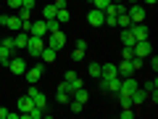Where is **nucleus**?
Listing matches in <instances>:
<instances>
[{
  "label": "nucleus",
  "mask_w": 158,
  "mask_h": 119,
  "mask_svg": "<svg viewBox=\"0 0 158 119\" xmlns=\"http://www.w3.org/2000/svg\"><path fill=\"white\" fill-rule=\"evenodd\" d=\"M42 48H45V37L29 34V40H27V53H29V56H40V53H42Z\"/></svg>",
  "instance_id": "obj_1"
},
{
  "label": "nucleus",
  "mask_w": 158,
  "mask_h": 119,
  "mask_svg": "<svg viewBox=\"0 0 158 119\" xmlns=\"http://www.w3.org/2000/svg\"><path fill=\"white\" fill-rule=\"evenodd\" d=\"M45 45L53 48V51H61V48H66V34H63V32H48Z\"/></svg>",
  "instance_id": "obj_2"
},
{
  "label": "nucleus",
  "mask_w": 158,
  "mask_h": 119,
  "mask_svg": "<svg viewBox=\"0 0 158 119\" xmlns=\"http://www.w3.org/2000/svg\"><path fill=\"white\" fill-rule=\"evenodd\" d=\"M127 16H129V21H132V24L145 21V6H137V3L127 6Z\"/></svg>",
  "instance_id": "obj_3"
},
{
  "label": "nucleus",
  "mask_w": 158,
  "mask_h": 119,
  "mask_svg": "<svg viewBox=\"0 0 158 119\" xmlns=\"http://www.w3.org/2000/svg\"><path fill=\"white\" fill-rule=\"evenodd\" d=\"M118 87H121V77H111V79L100 77V90H106V93H111V95H116Z\"/></svg>",
  "instance_id": "obj_4"
},
{
  "label": "nucleus",
  "mask_w": 158,
  "mask_h": 119,
  "mask_svg": "<svg viewBox=\"0 0 158 119\" xmlns=\"http://www.w3.org/2000/svg\"><path fill=\"white\" fill-rule=\"evenodd\" d=\"M135 56H140V58H148V56H153L150 37H148V40H137V42H135Z\"/></svg>",
  "instance_id": "obj_5"
},
{
  "label": "nucleus",
  "mask_w": 158,
  "mask_h": 119,
  "mask_svg": "<svg viewBox=\"0 0 158 119\" xmlns=\"http://www.w3.org/2000/svg\"><path fill=\"white\" fill-rule=\"evenodd\" d=\"M42 69H45L42 64L27 66V72H24V74H27V82H29V85H37V82H40V77H42Z\"/></svg>",
  "instance_id": "obj_6"
},
{
  "label": "nucleus",
  "mask_w": 158,
  "mask_h": 119,
  "mask_svg": "<svg viewBox=\"0 0 158 119\" xmlns=\"http://www.w3.org/2000/svg\"><path fill=\"white\" fill-rule=\"evenodd\" d=\"M27 95L34 101V106H37V108H45V106H48V98L37 90V85H32V87H29V90H27Z\"/></svg>",
  "instance_id": "obj_7"
},
{
  "label": "nucleus",
  "mask_w": 158,
  "mask_h": 119,
  "mask_svg": "<svg viewBox=\"0 0 158 119\" xmlns=\"http://www.w3.org/2000/svg\"><path fill=\"white\" fill-rule=\"evenodd\" d=\"M6 69H11L13 74H24V72H27V61L19 58V56H11V61L6 64Z\"/></svg>",
  "instance_id": "obj_8"
},
{
  "label": "nucleus",
  "mask_w": 158,
  "mask_h": 119,
  "mask_svg": "<svg viewBox=\"0 0 158 119\" xmlns=\"http://www.w3.org/2000/svg\"><path fill=\"white\" fill-rule=\"evenodd\" d=\"M137 87H140V85H137V79H135V77H121V87H118V93H127V95H132ZM118 93H116V95H118Z\"/></svg>",
  "instance_id": "obj_9"
},
{
  "label": "nucleus",
  "mask_w": 158,
  "mask_h": 119,
  "mask_svg": "<svg viewBox=\"0 0 158 119\" xmlns=\"http://www.w3.org/2000/svg\"><path fill=\"white\" fill-rule=\"evenodd\" d=\"M29 34H37V37H48V21H29Z\"/></svg>",
  "instance_id": "obj_10"
},
{
  "label": "nucleus",
  "mask_w": 158,
  "mask_h": 119,
  "mask_svg": "<svg viewBox=\"0 0 158 119\" xmlns=\"http://www.w3.org/2000/svg\"><path fill=\"white\" fill-rule=\"evenodd\" d=\"M0 24H3L6 29H13V32H19V29L24 27V21L19 16H0Z\"/></svg>",
  "instance_id": "obj_11"
},
{
  "label": "nucleus",
  "mask_w": 158,
  "mask_h": 119,
  "mask_svg": "<svg viewBox=\"0 0 158 119\" xmlns=\"http://www.w3.org/2000/svg\"><path fill=\"white\" fill-rule=\"evenodd\" d=\"M32 108H34V101H32L29 95H21V98H19V114H21V119H27Z\"/></svg>",
  "instance_id": "obj_12"
},
{
  "label": "nucleus",
  "mask_w": 158,
  "mask_h": 119,
  "mask_svg": "<svg viewBox=\"0 0 158 119\" xmlns=\"http://www.w3.org/2000/svg\"><path fill=\"white\" fill-rule=\"evenodd\" d=\"M56 101H58V103H69V101H71V87H69L66 82H61V85H58V90H56Z\"/></svg>",
  "instance_id": "obj_13"
},
{
  "label": "nucleus",
  "mask_w": 158,
  "mask_h": 119,
  "mask_svg": "<svg viewBox=\"0 0 158 119\" xmlns=\"http://www.w3.org/2000/svg\"><path fill=\"white\" fill-rule=\"evenodd\" d=\"M87 21H90L92 27H103V11H100V8H90V13H87Z\"/></svg>",
  "instance_id": "obj_14"
},
{
  "label": "nucleus",
  "mask_w": 158,
  "mask_h": 119,
  "mask_svg": "<svg viewBox=\"0 0 158 119\" xmlns=\"http://www.w3.org/2000/svg\"><path fill=\"white\" fill-rule=\"evenodd\" d=\"M132 34H135V40H148V37H150V34H148V27H145V24H132Z\"/></svg>",
  "instance_id": "obj_15"
},
{
  "label": "nucleus",
  "mask_w": 158,
  "mask_h": 119,
  "mask_svg": "<svg viewBox=\"0 0 158 119\" xmlns=\"http://www.w3.org/2000/svg\"><path fill=\"white\" fill-rule=\"evenodd\" d=\"M100 77H106V79L118 77V72H116V64H100ZM100 77H98V79H100Z\"/></svg>",
  "instance_id": "obj_16"
},
{
  "label": "nucleus",
  "mask_w": 158,
  "mask_h": 119,
  "mask_svg": "<svg viewBox=\"0 0 158 119\" xmlns=\"http://www.w3.org/2000/svg\"><path fill=\"white\" fill-rule=\"evenodd\" d=\"M142 90L148 93V98H150L153 103L158 101V82H156V79H150V82H145V87H142Z\"/></svg>",
  "instance_id": "obj_17"
},
{
  "label": "nucleus",
  "mask_w": 158,
  "mask_h": 119,
  "mask_svg": "<svg viewBox=\"0 0 158 119\" xmlns=\"http://www.w3.org/2000/svg\"><path fill=\"white\" fill-rule=\"evenodd\" d=\"M40 58H42V64H53L58 58V51H53V48H42V53H40Z\"/></svg>",
  "instance_id": "obj_18"
},
{
  "label": "nucleus",
  "mask_w": 158,
  "mask_h": 119,
  "mask_svg": "<svg viewBox=\"0 0 158 119\" xmlns=\"http://www.w3.org/2000/svg\"><path fill=\"white\" fill-rule=\"evenodd\" d=\"M116 72H118V77H132V74H135V69H132V64L124 58V61L116 66Z\"/></svg>",
  "instance_id": "obj_19"
},
{
  "label": "nucleus",
  "mask_w": 158,
  "mask_h": 119,
  "mask_svg": "<svg viewBox=\"0 0 158 119\" xmlns=\"http://www.w3.org/2000/svg\"><path fill=\"white\" fill-rule=\"evenodd\" d=\"M145 101H148V93L142 90V87H137V90L132 93V106H142Z\"/></svg>",
  "instance_id": "obj_20"
},
{
  "label": "nucleus",
  "mask_w": 158,
  "mask_h": 119,
  "mask_svg": "<svg viewBox=\"0 0 158 119\" xmlns=\"http://www.w3.org/2000/svg\"><path fill=\"white\" fill-rule=\"evenodd\" d=\"M11 56H13V48H8V45H3V42H0V64L6 66V64L11 61Z\"/></svg>",
  "instance_id": "obj_21"
},
{
  "label": "nucleus",
  "mask_w": 158,
  "mask_h": 119,
  "mask_svg": "<svg viewBox=\"0 0 158 119\" xmlns=\"http://www.w3.org/2000/svg\"><path fill=\"white\" fill-rule=\"evenodd\" d=\"M121 42H124V45H129V48H135V34H132V29H124V32H121Z\"/></svg>",
  "instance_id": "obj_22"
},
{
  "label": "nucleus",
  "mask_w": 158,
  "mask_h": 119,
  "mask_svg": "<svg viewBox=\"0 0 158 119\" xmlns=\"http://www.w3.org/2000/svg\"><path fill=\"white\" fill-rule=\"evenodd\" d=\"M71 95H74V98H77V101H79V103H87V101H90V93H87V90H85V87H79V90H74V93H71Z\"/></svg>",
  "instance_id": "obj_23"
},
{
  "label": "nucleus",
  "mask_w": 158,
  "mask_h": 119,
  "mask_svg": "<svg viewBox=\"0 0 158 119\" xmlns=\"http://www.w3.org/2000/svg\"><path fill=\"white\" fill-rule=\"evenodd\" d=\"M16 16H19V19H21V21H24V24H27V21H32V11H29V8H24V6H21V8H19V13H16Z\"/></svg>",
  "instance_id": "obj_24"
},
{
  "label": "nucleus",
  "mask_w": 158,
  "mask_h": 119,
  "mask_svg": "<svg viewBox=\"0 0 158 119\" xmlns=\"http://www.w3.org/2000/svg\"><path fill=\"white\" fill-rule=\"evenodd\" d=\"M42 16H45V21L56 19V6H53V3H50V6H45V8H42Z\"/></svg>",
  "instance_id": "obj_25"
},
{
  "label": "nucleus",
  "mask_w": 158,
  "mask_h": 119,
  "mask_svg": "<svg viewBox=\"0 0 158 119\" xmlns=\"http://www.w3.org/2000/svg\"><path fill=\"white\" fill-rule=\"evenodd\" d=\"M66 85L71 87V93H74V90H79V87H85V82H82V79H79V74H77V77H74V79H69Z\"/></svg>",
  "instance_id": "obj_26"
},
{
  "label": "nucleus",
  "mask_w": 158,
  "mask_h": 119,
  "mask_svg": "<svg viewBox=\"0 0 158 119\" xmlns=\"http://www.w3.org/2000/svg\"><path fill=\"white\" fill-rule=\"evenodd\" d=\"M56 19H58L61 24H66V21H69V8H58V11H56Z\"/></svg>",
  "instance_id": "obj_27"
},
{
  "label": "nucleus",
  "mask_w": 158,
  "mask_h": 119,
  "mask_svg": "<svg viewBox=\"0 0 158 119\" xmlns=\"http://www.w3.org/2000/svg\"><path fill=\"white\" fill-rule=\"evenodd\" d=\"M118 103H121V108L132 106V95H127V93H118Z\"/></svg>",
  "instance_id": "obj_28"
},
{
  "label": "nucleus",
  "mask_w": 158,
  "mask_h": 119,
  "mask_svg": "<svg viewBox=\"0 0 158 119\" xmlns=\"http://www.w3.org/2000/svg\"><path fill=\"white\" fill-rule=\"evenodd\" d=\"M90 77H100V64H98V61H90Z\"/></svg>",
  "instance_id": "obj_29"
},
{
  "label": "nucleus",
  "mask_w": 158,
  "mask_h": 119,
  "mask_svg": "<svg viewBox=\"0 0 158 119\" xmlns=\"http://www.w3.org/2000/svg\"><path fill=\"white\" fill-rule=\"evenodd\" d=\"M48 32H61V21L58 19H50L48 21Z\"/></svg>",
  "instance_id": "obj_30"
},
{
  "label": "nucleus",
  "mask_w": 158,
  "mask_h": 119,
  "mask_svg": "<svg viewBox=\"0 0 158 119\" xmlns=\"http://www.w3.org/2000/svg\"><path fill=\"white\" fill-rule=\"evenodd\" d=\"M69 106H71V111H74V114H82V108H85V103H79L77 98H74V101H69Z\"/></svg>",
  "instance_id": "obj_31"
},
{
  "label": "nucleus",
  "mask_w": 158,
  "mask_h": 119,
  "mask_svg": "<svg viewBox=\"0 0 158 119\" xmlns=\"http://www.w3.org/2000/svg\"><path fill=\"white\" fill-rule=\"evenodd\" d=\"M108 6H111V0H92V8H100V11H106Z\"/></svg>",
  "instance_id": "obj_32"
},
{
  "label": "nucleus",
  "mask_w": 158,
  "mask_h": 119,
  "mask_svg": "<svg viewBox=\"0 0 158 119\" xmlns=\"http://www.w3.org/2000/svg\"><path fill=\"white\" fill-rule=\"evenodd\" d=\"M85 53H87V51H82V48H74L71 58H74V61H82V58H85Z\"/></svg>",
  "instance_id": "obj_33"
},
{
  "label": "nucleus",
  "mask_w": 158,
  "mask_h": 119,
  "mask_svg": "<svg viewBox=\"0 0 158 119\" xmlns=\"http://www.w3.org/2000/svg\"><path fill=\"white\" fill-rule=\"evenodd\" d=\"M121 56H124L127 61H129V58L135 56V48H129V45H124V51H121Z\"/></svg>",
  "instance_id": "obj_34"
},
{
  "label": "nucleus",
  "mask_w": 158,
  "mask_h": 119,
  "mask_svg": "<svg viewBox=\"0 0 158 119\" xmlns=\"http://www.w3.org/2000/svg\"><path fill=\"white\" fill-rule=\"evenodd\" d=\"M132 117H135V111H132V106L121 108V119H132Z\"/></svg>",
  "instance_id": "obj_35"
},
{
  "label": "nucleus",
  "mask_w": 158,
  "mask_h": 119,
  "mask_svg": "<svg viewBox=\"0 0 158 119\" xmlns=\"http://www.w3.org/2000/svg\"><path fill=\"white\" fill-rule=\"evenodd\" d=\"M53 6H56V11H58V8H69V3H66V0H56Z\"/></svg>",
  "instance_id": "obj_36"
},
{
  "label": "nucleus",
  "mask_w": 158,
  "mask_h": 119,
  "mask_svg": "<svg viewBox=\"0 0 158 119\" xmlns=\"http://www.w3.org/2000/svg\"><path fill=\"white\" fill-rule=\"evenodd\" d=\"M21 6H24V8H29V11H32V8H34V0H21Z\"/></svg>",
  "instance_id": "obj_37"
},
{
  "label": "nucleus",
  "mask_w": 158,
  "mask_h": 119,
  "mask_svg": "<svg viewBox=\"0 0 158 119\" xmlns=\"http://www.w3.org/2000/svg\"><path fill=\"white\" fill-rule=\"evenodd\" d=\"M8 6L11 8H21V0H8Z\"/></svg>",
  "instance_id": "obj_38"
},
{
  "label": "nucleus",
  "mask_w": 158,
  "mask_h": 119,
  "mask_svg": "<svg viewBox=\"0 0 158 119\" xmlns=\"http://www.w3.org/2000/svg\"><path fill=\"white\" fill-rule=\"evenodd\" d=\"M0 119H8V108L6 106H0Z\"/></svg>",
  "instance_id": "obj_39"
},
{
  "label": "nucleus",
  "mask_w": 158,
  "mask_h": 119,
  "mask_svg": "<svg viewBox=\"0 0 158 119\" xmlns=\"http://www.w3.org/2000/svg\"><path fill=\"white\" fill-rule=\"evenodd\" d=\"M145 3H148V6H156V3H158V0H145Z\"/></svg>",
  "instance_id": "obj_40"
},
{
  "label": "nucleus",
  "mask_w": 158,
  "mask_h": 119,
  "mask_svg": "<svg viewBox=\"0 0 158 119\" xmlns=\"http://www.w3.org/2000/svg\"><path fill=\"white\" fill-rule=\"evenodd\" d=\"M124 3H127V6H132V3H137V0H124Z\"/></svg>",
  "instance_id": "obj_41"
},
{
  "label": "nucleus",
  "mask_w": 158,
  "mask_h": 119,
  "mask_svg": "<svg viewBox=\"0 0 158 119\" xmlns=\"http://www.w3.org/2000/svg\"><path fill=\"white\" fill-rule=\"evenodd\" d=\"M111 3H124V0H111Z\"/></svg>",
  "instance_id": "obj_42"
}]
</instances>
